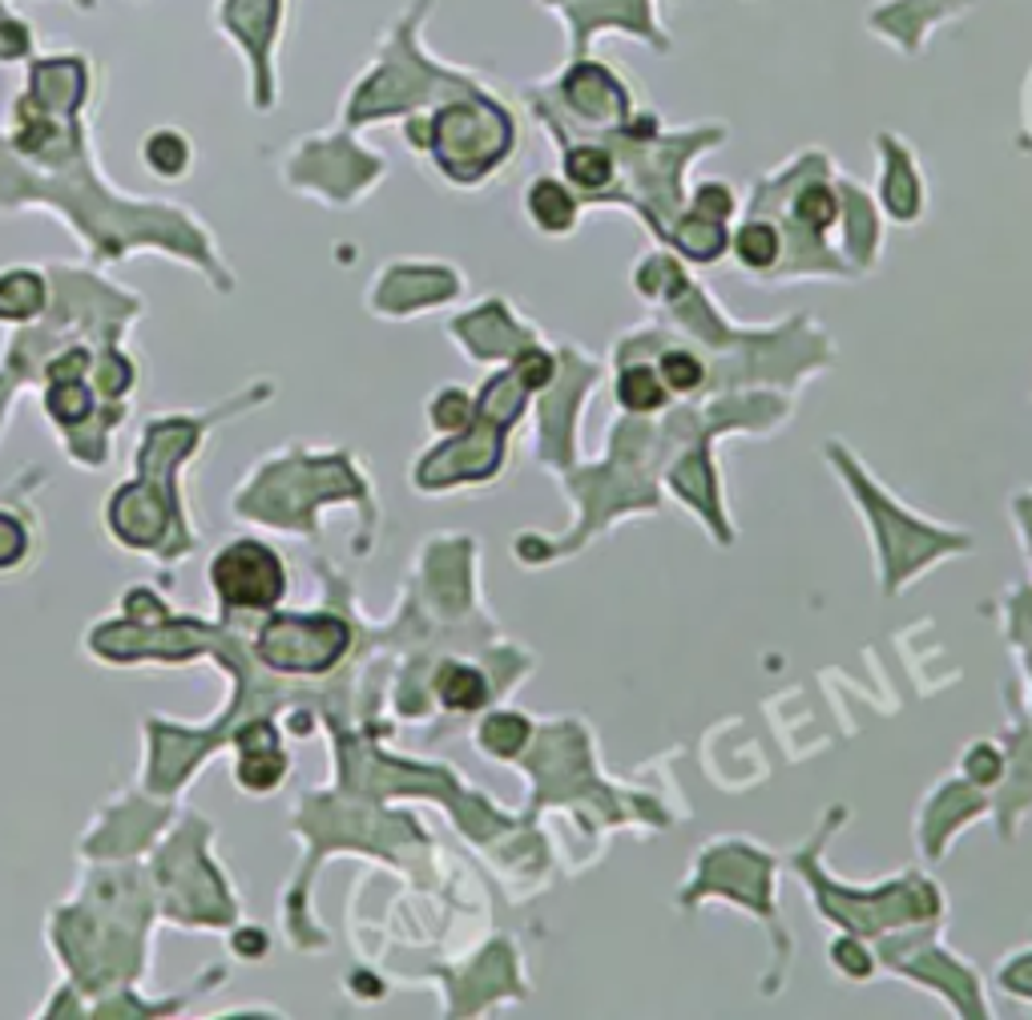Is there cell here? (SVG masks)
Returning a JSON list of instances; mask_svg holds the SVG:
<instances>
[{"mask_svg":"<svg viewBox=\"0 0 1032 1020\" xmlns=\"http://www.w3.org/2000/svg\"><path fill=\"white\" fill-rule=\"evenodd\" d=\"M428 146L436 154L440 170L456 182H480L508 158L513 149V121L496 101L472 97L444 106L432 118V137Z\"/></svg>","mask_w":1032,"mask_h":1020,"instance_id":"6da1fadb","label":"cell"},{"mask_svg":"<svg viewBox=\"0 0 1032 1020\" xmlns=\"http://www.w3.org/2000/svg\"><path fill=\"white\" fill-rule=\"evenodd\" d=\"M347 649V625L335 617H271L259 634V653L275 670L319 674Z\"/></svg>","mask_w":1032,"mask_h":1020,"instance_id":"7a4b0ae2","label":"cell"},{"mask_svg":"<svg viewBox=\"0 0 1032 1020\" xmlns=\"http://www.w3.org/2000/svg\"><path fill=\"white\" fill-rule=\"evenodd\" d=\"M214 585L226 605H275L283 597V565L271 549L242 541L214 561Z\"/></svg>","mask_w":1032,"mask_h":1020,"instance_id":"3957f363","label":"cell"},{"mask_svg":"<svg viewBox=\"0 0 1032 1020\" xmlns=\"http://www.w3.org/2000/svg\"><path fill=\"white\" fill-rule=\"evenodd\" d=\"M561 97L569 101L573 113H581L585 121H597V125H622L625 113H629V93L605 61H589V57H577L569 65V73L561 77Z\"/></svg>","mask_w":1032,"mask_h":1020,"instance_id":"277c9868","label":"cell"},{"mask_svg":"<svg viewBox=\"0 0 1032 1020\" xmlns=\"http://www.w3.org/2000/svg\"><path fill=\"white\" fill-rule=\"evenodd\" d=\"M242 782L247 787H259V791H266V787H275L278 779H283V755H278V742H275V730L266 727V722H259V727H251L247 734H242Z\"/></svg>","mask_w":1032,"mask_h":1020,"instance_id":"5b68a950","label":"cell"},{"mask_svg":"<svg viewBox=\"0 0 1032 1020\" xmlns=\"http://www.w3.org/2000/svg\"><path fill=\"white\" fill-rule=\"evenodd\" d=\"M525 206H529V218L541 226L544 235H565L577 223V199L556 178H537L525 194Z\"/></svg>","mask_w":1032,"mask_h":1020,"instance_id":"8992f818","label":"cell"},{"mask_svg":"<svg viewBox=\"0 0 1032 1020\" xmlns=\"http://www.w3.org/2000/svg\"><path fill=\"white\" fill-rule=\"evenodd\" d=\"M440 703L452 706V710H477L489 698V682L480 670H468V665H440L436 674Z\"/></svg>","mask_w":1032,"mask_h":1020,"instance_id":"52a82bcc","label":"cell"},{"mask_svg":"<svg viewBox=\"0 0 1032 1020\" xmlns=\"http://www.w3.org/2000/svg\"><path fill=\"white\" fill-rule=\"evenodd\" d=\"M565 173H569L573 185L597 194V190H605V185L613 182V158L597 146H573L569 154H565Z\"/></svg>","mask_w":1032,"mask_h":1020,"instance_id":"ba28073f","label":"cell"},{"mask_svg":"<svg viewBox=\"0 0 1032 1020\" xmlns=\"http://www.w3.org/2000/svg\"><path fill=\"white\" fill-rule=\"evenodd\" d=\"M45 287L37 275H9L0 278V315L4 319H28L40 311Z\"/></svg>","mask_w":1032,"mask_h":1020,"instance_id":"9c48e42d","label":"cell"},{"mask_svg":"<svg viewBox=\"0 0 1032 1020\" xmlns=\"http://www.w3.org/2000/svg\"><path fill=\"white\" fill-rule=\"evenodd\" d=\"M734 251H739V259L746 266L767 271V266L779 259V230L767 223H746L739 230V239H734Z\"/></svg>","mask_w":1032,"mask_h":1020,"instance_id":"30bf717a","label":"cell"},{"mask_svg":"<svg viewBox=\"0 0 1032 1020\" xmlns=\"http://www.w3.org/2000/svg\"><path fill=\"white\" fill-rule=\"evenodd\" d=\"M677 242H682V251L694 254V259H701V263H710V259H718V254L727 251L722 223H715V218H701V214H694V223L677 226Z\"/></svg>","mask_w":1032,"mask_h":1020,"instance_id":"8fae6325","label":"cell"},{"mask_svg":"<svg viewBox=\"0 0 1032 1020\" xmlns=\"http://www.w3.org/2000/svg\"><path fill=\"white\" fill-rule=\"evenodd\" d=\"M617 396H622V404L629 411H653L665 399V392L662 380L649 368H629L622 375V384H617Z\"/></svg>","mask_w":1032,"mask_h":1020,"instance_id":"7c38bea8","label":"cell"},{"mask_svg":"<svg viewBox=\"0 0 1032 1020\" xmlns=\"http://www.w3.org/2000/svg\"><path fill=\"white\" fill-rule=\"evenodd\" d=\"M839 214V199H835L827 185H807L799 199H794V218L811 230H827Z\"/></svg>","mask_w":1032,"mask_h":1020,"instance_id":"4fadbf2b","label":"cell"},{"mask_svg":"<svg viewBox=\"0 0 1032 1020\" xmlns=\"http://www.w3.org/2000/svg\"><path fill=\"white\" fill-rule=\"evenodd\" d=\"M480 739H484V746H489L492 755H516V751L525 746V739H529V727L513 715H501L484 722V734H480Z\"/></svg>","mask_w":1032,"mask_h":1020,"instance_id":"5bb4252c","label":"cell"},{"mask_svg":"<svg viewBox=\"0 0 1032 1020\" xmlns=\"http://www.w3.org/2000/svg\"><path fill=\"white\" fill-rule=\"evenodd\" d=\"M185 158H190V149H185V142L173 130L154 133V137L146 142V161L158 173H182Z\"/></svg>","mask_w":1032,"mask_h":1020,"instance_id":"9a60e30c","label":"cell"},{"mask_svg":"<svg viewBox=\"0 0 1032 1020\" xmlns=\"http://www.w3.org/2000/svg\"><path fill=\"white\" fill-rule=\"evenodd\" d=\"M89 408H93L89 392H81L73 380H69V384L57 380V387L49 392V411H53L57 420H65V424H73V420H81V416H89Z\"/></svg>","mask_w":1032,"mask_h":1020,"instance_id":"2e32d148","label":"cell"},{"mask_svg":"<svg viewBox=\"0 0 1032 1020\" xmlns=\"http://www.w3.org/2000/svg\"><path fill=\"white\" fill-rule=\"evenodd\" d=\"M662 384L674 392H694L701 384V363L686 351H670L662 359Z\"/></svg>","mask_w":1032,"mask_h":1020,"instance_id":"e0dca14e","label":"cell"},{"mask_svg":"<svg viewBox=\"0 0 1032 1020\" xmlns=\"http://www.w3.org/2000/svg\"><path fill=\"white\" fill-rule=\"evenodd\" d=\"M730 211H734V194H730L727 185H718V182H706L698 190V199H694V214H701V218L727 223Z\"/></svg>","mask_w":1032,"mask_h":1020,"instance_id":"ac0fdd59","label":"cell"},{"mask_svg":"<svg viewBox=\"0 0 1032 1020\" xmlns=\"http://www.w3.org/2000/svg\"><path fill=\"white\" fill-rule=\"evenodd\" d=\"M21 553H25V529L13 517H0V569L16 565Z\"/></svg>","mask_w":1032,"mask_h":1020,"instance_id":"d6986e66","label":"cell"},{"mask_svg":"<svg viewBox=\"0 0 1032 1020\" xmlns=\"http://www.w3.org/2000/svg\"><path fill=\"white\" fill-rule=\"evenodd\" d=\"M432 416H436V424H440V428H460V424H468V399H464L460 392H448V396H440V399H436Z\"/></svg>","mask_w":1032,"mask_h":1020,"instance_id":"ffe728a7","label":"cell"},{"mask_svg":"<svg viewBox=\"0 0 1032 1020\" xmlns=\"http://www.w3.org/2000/svg\"><path fill=\"white\" fill-rule=\"evenodd\" d=\"M520 375H525V384L544 387L549 384V375H553V363H549V356L532 351V356H525V363H520Z\"/></svg>","mask_w":1032,"mask_h":1020,"instance_id":"44dd1931","label":"cell"},{"mask_svg":"<svg viewBox=\"0 0 1032 1020\" xmlns=\"http://www.w3.org/2000/svg\"><path fill=\"white\" fill-rule=\"evenodd\" d=\"M835 960L848 968V972H855V976H867V968H872V964H867V956H863L851 940H843L839 948H835Z\"/></svg>","mask_w":1032,"mask_h":1020,"instance_id":"7402d4cb","label":"cell"},{"mask_svg":"<svg viewBox=\"0 0 1032 1020\" xmlns=\"http://www.w3.org/2000/svg\"><path fill=\"white\" fill-rule=\"evenodd\" d=\"M968 770H972V775H976L980 782H988V779L996 775V758H993V755H984V751H976V755L968 758Z\"/></svg>","mask_w":1032,"mask_h":1020,"instance_id":"603a6c76","label":"cell"},{"mask_svg":"<svg viewBox=\"0 0 1032 1020\" xmlns=\"http://www.w3.org/2000/svg\"><path fill=\"white\" fill-rule=\"evenodd\" d=\"M65 359H69V363H57L53 375H57V380H65V375H69V380H77V371L85 368V356H81V351H73V356H65Z\"/></svg>","mask_w":1032,"mask_h":1020,"instance_id":"cb8c5ba5","label":"cell"},{"mask_svg":"<svg viewBox=\"0 0 1032 1020\" xmlns=\"http://www.w3.org/2000/svg\"><path fill=\"white\" fill-rule=\"evenodd\" d=\"M239 948H242V952H263V936H254V932H242V936H239Z\"/></svg>","mask_w":1032,"mask_h":1020,"instance_id":"d4e9b609","label":"cell"}]
</instances>
